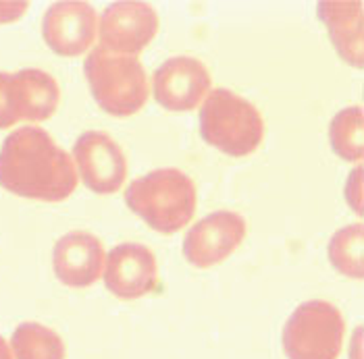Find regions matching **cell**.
<instances>
[{"label": "cell", "instance_id": "cell-5", "mask_svg": "<svg viewBox=\"0 0 364 359\" xmlns=\"http://www.w3.org/2000/svg\"><path fill=\"white\" fill-rule=\"evenodd\" d=\"M346 320L336 305L321 299L306 302L283 326L287 359H337L343 347Z\"/></svg>", "mask_w": 364, "mask_h": 359}, {"label": "cell", "instance_id": "cell-12", "mask_svg": "<svg viewBox=\"0 0 364 359\" xmlns=\"http://www.w3.org/2000/svg\"><path fill=\"white\" fill-rule=\"evenodd\" d=\"M107 255L98 237L85 231H73L56 241L53 268L56 278L73 289L92 287L105 275Z\"/></svg>", "mask_w": 364, "mask_h": 359}, {"label": "cell", "instance_id": "cell-14", "mask_svg": "<svg viewBox=\"0 0 364 359\" xmlns=\"http://www.w3.org/2000/svg\"><path fill=\"white\" fill-rule=\"evenodd\" d=\"M318 15L325 21L337 53L348 65L363 67V2H321Z\"/></svg>", "mask_w": 364, "mask_h": 359}, {"label": "cell", "instance_id": "cell-15", "mask_svg": "<svg viewBox=\"0 0 364 359\" xmlns=\"http://www.w3.org/2000/svg\"><path fill=\"white\" fill-rule=\"evenodd\" d=\"M11 353L13 359H65L67 347L53 328L23 322L11 336Z\"/></svg>", "mask_w": 364, "mask_h": 359}, {"label": "cell", "instance_id": "cell-17", "mask_svg": "<svg viewBox=\"0 0 364 359\" xmlns=\"http://www.w3.org/2000/svg\"><path fill=\"white\" fill-rule=\"evenodd\" d=\"M364 231L363 224H350L339 228L329 241V262L337 272L348 278L364 275Z\"/></svg>", "mask_w": 364, "mask_h": 359}, {"label": "cell", "instance_id": "cell-6", "mask_svg": "<svg viewBox=\"0 0 364 359\" xmlns=\"http://www.w3.org/2000/svg\"><path fill=\"white\" fill-rule=\"evenodd\" d=\"M159 15L152 4L141 0H119L105 9L98 33L100 50L111 55L138 56L154 40Z\"/></svg>", "mask_w": 364, "mask_h": 359}, {"label": "cell", "instance_id": "cell-10", "mask_svg": "<svg viewBox=\"0 0 364 359\" xmlns=\"http://www.w3.org/2000/svg\"><path fill=\"white\" fill-rule=\"evenodd\" d=\"M96 29V11L82 0L55 2L42 19L44 42L53 53L60 56L84 55L94 44Z\"/></svg>", "mask_w": 364, "mask_h": 359}, {"label": "cell", "instance_id": "cell-16", "mask_svg": "<svg viewBox=\"0 0 364 359\" xmlns=\"http://www.w3.org/2000/svg\"><path fill=\"white\" fill-rule=\"evenodd\" d=\"M331 148L341 160L360 162L364 154L363 109L352 106L337 112L329 127Z\"/></svg>", "mask_w": 364, "mask_h": 359}, {"label": "cell", "instance_id": "cell-13", "mask_svg": "<svg viewBox=\"0 0 364 359\" xmlns=\"http://www.w3.org/2000/svg\"><path fill=\"white\" fill-rule=\"evenodd\" d=\"M60 89L53 75L40 69H23L9 73L6 83V102L9 112L15 121H48L58 109Z\"/></svg>", "mask_w": 364, "mask_h": 359}, {"label": "cell", "instance_id": "cell-4", "mask_svg": "<svg viewBox=\"0 0 364 359\" xmlns=\"http://www.w3.org/2000/svg\"><path fill=\"white\" fill-rule=\"evenodd\" d=\"M84 71L100 111L123 118L146 106L150 83L146 69L136 56L111 55L96 48L85 58Z\"/></svg>", "mask_w": 364, "mask_h": 359}, {"label": "cell", "instance_id": "cell-19", "mask_svg": "<svg viewBox=\"0 0 364 359\" xmlns=\"http://www.w3.org/2000/svg\"><path fill=\"white\" fill-rule=\"evenodd\" d=\"M0 359H13V353H11V347L6 345V341L0 336Z\"/></svg>", "mask_w": 364, "mask_h": 359}, {"label": "cell", "instance_id": "cell-1", "mask_svg": "<svg viewBox=\"0 0 364 359\" xmlns=\"http://www.w3.org/2000/svg\"><path fill=\"white\" fill-rule=\"evenodd\" d=\"M0 187L28 199L63 201L77 187V170L50 133L19 127L0 148Z\"/></svg>", "mask_w": 364, "mask_h": 359}, {"label": "cell", "instance_id": "cell-9", "mask_svg": "<svg viewBox=\"0 0 364 359\" xmlns=\"http://www.w3.org/2000/svg\"><path fill=\"white\" fill-rule=\"evenodd\" d=\"M208 89L210 73L192 56H173L154 71V98L165 111H194Z\"/></svg>", "mask_w": 364, "mask_h": 359}, {"label": "cell", "instance_id": "cell-3", "mask_svg": "<svg viewBox=\"0 0 364 359\" xmlns=\"http://www.w3.org/2000/svg\"><path fill=\"white\" fill-rule=\"evenodd\" d=\"M200 136L227 156L244 158L262 143L264 121L252 102L225 87H217L200 109Z\"/></svg>", "mask_w": 364, "mask_h": 359}, {"label": "cell", "instance_id": "cell-7", "mask_svg": "<svg viewBox=\"0 0 364 359\" xmlns=\"http://www.w3.org/2000/svg\"><path fill=\"white\" fill-rule=\"evenodd\" d=\"M248 224L231 210H219L196 222L183 239V258L196 268L225 262L246 239Z\"/></svg>", "mask_w": 364, "mask_h": 359}, {"label": "cell", "instance_id": "cell-2", "mask_svg": "<svg viewBox=\"0 0 364 359\" xmlns=\"http://www.w3.org/2000/svg\"><path fill=\"white\" fill-rule=\"evenodd\" d=\"M125 204L156 233L173 235L196 214V183L177 168H159L127 185Z\"/></svg>", "mask_w": 364, "mask_h": 359}, {"label": "cell", "instance_id": "cell-8", "mask_svg": "<svg viewBox=\"0 0 364 359\" xmlns=\"http://www.w3.org/2000/svg\"><path fill=\"white\" fill-rule=\"evenodd\" d=\"M73 160L84 185L94 194L109 195L127 179V160L119 143L100 131H87L73 145Z\"/></svg>", "mask_w": 364, "mask_h": 359}, {"label": "cell", "instance_id": "cell-11", "mask_svg": "<svg viewBox=\"0 0 364 359\" xmlns=\"http://www.w3.org/2000/svg\"><path fill=\"white\" fill-rule=\"evenodd\" d=\"M105 285L119 299H140L159 289V264L150 248L121 243L107 255Z\"/></svg>", "mask_w": 364, "mask_h": 359}, {"label": "cell", "instance_id": "cell-18", "mask_svg": "<svg viewBox=\"0 0 364 359\" xmlns=\"http://www.w3.org/2000/svg\"><path fill=\"white\" fill-rule=\"evenodd\" d=\"M6 83H9V73H0V129L15 125L9 112V102H6Z\"/></svg>", "mask_w": 364, "mask_h": 359}]
</instances>
